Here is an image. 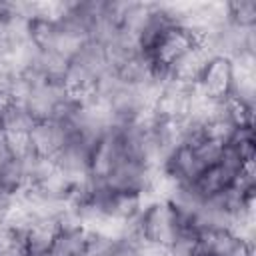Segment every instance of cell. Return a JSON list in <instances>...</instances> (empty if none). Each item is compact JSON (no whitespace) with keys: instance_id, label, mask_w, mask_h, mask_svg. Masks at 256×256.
Masks as SVG:
<instances>
[{"instance_id":"277c9868","label":"cell","mask_w":256,"mask_h":256,"mask_svg":"<svg viewBox=\"0 0 256 256\" xmlns=\"http://www.w3.org/2000/svg\"><path fill=\"white\" fill-rule=\"evenodd\" d=\"M232 86V62L224 56H216L204 68L196 88L210 100H220L230 94Z\"/></svg>"},{"instance_id":"9a60e30c","label":"cell","mask_w":256,"mask_h":256,"mask_svg":"<svg viewBox=\"0 0 256 256\" xmlns=\"http://www.w3.org/2000/svg\"><path fill=\"white\" fill-rule=\"evenodd\" d=\"M194 152H196L200 164L204 168H210V166L218 164V158H220V152H222V144L206 138V140H202L200 144L194 146Z\"/></svg>"},{"instance_id":"9c48e42d","label":"cell","mask_w":256,"mask_h":256,"mask_svg":"<svg viewBox=\"0 0 256 256\" xmlns=\"http://www.w3.org/2000/svg\"><path fill=\"white\" fill-rule=\"evenodd\" d=\"M36 120L28 112L26 106L4 100L0 112V130L2 134H28L34 128Z\"/></svg>"},{"instance_id":"d6986e66","label":"cell","mask_w":256,"mask_h":256,"mask_svg":"<svg viewBox=\"0 0 256 256\" xmlns=\"http://www.w3.org/2000/svg\"><path fill=\"white\" fill-rule=\"evenodd\" d=\"M0 136H2V130H0Z\"/></svg>"},{"instance_id":"8992f818","label":"cell","mask_w":256,"mask_h":256,"mask_svg":"<svg viewBox=\"0 0 256 256\" xmlns=\"http://www.w3.org/2000/svg\"><path fill=\"white\" fill-rule=\"evenodd\" d=\"M200 40L194 36V34H190L188 30H184V28H180V26H174V28H170L162 38H160V42L156 44V48L152 50V54L148 56V60L150 62H156V64H164V66H168V64H172L178 56H182L188 48H192L194 44H198ZM146 58V56H144Z\"/></svg>"},{"instance_id":"5b68a950","label":"cell","mask_w":256,"mask_h":256,"mask_svg":"<svg viewBox=\"0 0 256 256\" xmlns=\"http://www.w3.org/2000/svg\"><path fill=\"white\" fill-rule=\"evenodd\" d=\"M66 138H68L66 128L54 120L36 122L34 128L28 132L30 150L46 158H54L60 152V148L66 144Z\"/></svg>"},{"instance_id":"7a4b0ae2","label":"cell","mask_w":256,"mask_h":256,"mask_svg":"<svg viewBox=\"0 0 256 256\" xmlns=\"http://www.w3.org/2000/svg\"><path fill=\"white\" fill-rule=\"evenodd\" d=\"M192 256H254V244L230 230L212 228L198 234Z\"/></svg>"},{"instance_id":"52a82bcc","label":"cell","mask_w":256,"mask_h":256,"mask_svg":"<svg viewBox=\"0 0 256 256\" xmlns=\"http://www.w3.org/2000/svg\"><path fill=\"white\" fill-rule=\"evenodd\" d=\"M58 234V222L50 220V218H40L36 220L26 236H24V248L28 256H44L52 250L54 246V238Z\"/></svg>"},{"instance_id":"4fadbf2b","label":"cell","mask_w":256,"mask_h":256,"mask_svg":"<svg viewBox=\"0 0 256 256\" xmlns=\"http://www.w3.org/2000/svg\"><path fill=\"white\" fill-rule=\"evenodd\" d=\"M228 20L240 28H254L256 26V0L228 2Z\"/></svg>"},{"instance_id":"5bb4252c","label":"cell","mask_w":256,"mask_h":256,"mask_svg":"<svg viewBox=\"0 0 256 256\" xmlns=\"http://www.w3.org/2000/svg\"><path fill=\"white\" fill-rule=\"evenodd\" d=\"M234 130H236V126L228 118H224V116H212L204 124V136L208 140H214V142L222 144V146L228 144V140L232 138Z\"/></svg>"},{"instance_id":"2e32d148","label":"cell","mask_w":256,"mask_h":256,"mask_svg":"<svg viewBox=\"0 0 256 256\" xmlns=\"http://www.w3.org/2000/svg\"><path fill=\"white\" fill-rule=\"evenodd\" d=\"M106 256H138V244L128 242V240H114Z\"/></svg>"},{"instance_id":"ba28073f","label":"cell","mask_w":256,"mask_h":256,"mask_svg":"<svg viewBox=\"0 0 256 256\" xmlns=\"http://www.w3.org/2000/svg\"><path fill=\"white\" fill-rule=\"evenodd\" d=\"M232 180H234V178H232L220 164H214V166L206 168L192 184H188V188H190V192H192L200 202H204V200H208V198L220 194L222 190H226V188L232 184Z\"/></svg>"},{"instance_id":"ac0fdd59","label":"cell","mask_w":256,"mask_h":256,"mask_svg":"<svg viewBox=\"0 0 256 256\" xmlns=\"http://www.w3.org/2000/svg\"><path fill=\"white\" fill-rule=\"evenodd\" d=\"M12 76L0 70V100H8V88H10Z\"/></svg>"},{"instance_id":"30bf717a","label":"cell","mask_w":256,"mask_h":256,"mask_svg":"<svg viewBox=\"0 0 256 256\" xmlns=\"http://www.w3.org/2000/svg\"><path fill=\"white\" fill-rule=\"evenodd\" d=\"M88 228H70V230H58L54 238V246L50 252L56 256H84L88 246Z\"/></svg>"},{"instance_id":"6da1fadb","label":"cell","mask_w":256,"mask_h":256,"mask_svg":"<svg viewBox=\"0 0 256 256\" xmlns=\"http://www.w3.org/2000/svg\"><path fill=\"white\" fill-rule=\"evenodd\" d=\"M138 222H140L142 238L146 242L170 248L176 242V238L180 236L178 218H176L172 206L168 204V200H164V198L150 200L144 206V210L140 212Z\"/></svg>"},{"instance_id":"7c38bea8","label":"cell","mask_w":256,"mask_h":256,"mask_svg":"<svg viewBox=\"0 0 256 256\" xmlns=\"http://www.w3.org/2000/svg\"><path fill=\"white\" fill-rule=\"evenodd\" d=\"M228 146H232L238 156L242 158L244 164L254 162L256 156V144H254V126H244V128H236L232 138L228 140Z\"/></svg>"},{"instance_id":"3957f363","label":"cell","mask_w":256,"mask_h":256,"mask_svg":"<svg viewBox=\"0 0 256 256\" xmlns=\"http://www.w3.org/2000/svg\"><path fill=\"white\" fill-rule=\"evenodd\" d=\"M216 58L210 54V50L198 42L192 48H188L182 56H178L172 64H168V72H170V80L184 84V86H196L204 68L208 66V62Z\"/></svg>"},{"instance_id":"8fae6325","label":"cell","mask_w":256,"mask_h":256,"mask_svg":"<svg viewBox=\"0 0 256 256\" xmlns=\"http://www.w3.org/2000/svg\"><path fill=\"white\" fill-rule=\"evenodd\" d=\"M58 36V24L56 20H44L34 18L28 22V40L38 50H52Z\"/></svg>"},{"instance_id":"e0dca14e","label":"cell","mask_w":256,"mask_h":256,"mask_svg":"<svg viewBox=\"0 0 256 256\" xmlns=\"http://www.w3.org/2000/svg\"><path fill=\"white\" fill-rule=\"evenodd\" d=\"M14 158H16V156L12 154V150H10L8 142L4 140V134H2V136H0V170H2L4 166H8Z\"/></svg>"}]
</instances>
